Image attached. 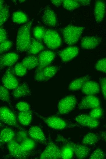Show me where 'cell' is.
<instances>
[{
  "label": "cell",
  "mask_w": 106,
  "mask_h": 159,
  "mask_svg": "<svg viewBox=\"0 0 106 159\" xmlns=\"http://www.w3.org/2000/svg\"><path fill=\"white\" fill-rule=\"evenodd\" d=\"M17 109L20 112H24L30 110V105L27 102L21 101L18 103L16 105Z\"/></svg>",
  "instance_id": "cell-41"
},
{
  "label": "cell",
  "mask_w": 106,
  "mask_h": 159,
  "mask_svg": "<svg viewBox=\"0 0 106 159\" xmlns=\"http://www.w3.org/2000/svg\"><path fill=\"white\" fill-rule=\"evenodd\" d=\"M61 158L64 159H70L72 158L74 152L71 146L65 144L61 150Z\"/></svg>",
  "instance_id": "cell-30"
},
{
  "label": "cell",
  "mask_w": 106,
  "mask_h": 159,
  "mask_svg": "<svg viewBox=\"0 0 106 159\" xmlns=\"http://www.w3.org/2000/svg\"><path fill=\"white\" fill-rule=\"evenodd\" d=\"M2 125V124H1V122H0V128L1 127Z\"/></svg>",
  "instance_id": "cell-49"
},
{
  "label": "cell",
  "mask_w": 106,
  "mask_h": 159,
  "mask_svg": "<svg viewBox=\"0 0 106 159\" xmlns=\"http://www.w3.org/2000/svg\"><path fill=\"white\" fill-rule=\"evenodd\" d=\"M83 93L87 95H94L99 92L100 90L99 84L97 82L88 80L82 88Z\"/></svg>",
  "instance_id": "cell-21"
},
{
  "label": "cell",
  "mask_w": 106,
  "mask_h": 159,
  "mask_svg": "<svg viewBox=\"0 0 106 159\" xmlns=\"http://www.w3.org/2000/svg\"><path fill=\"white\" fill-rule=\"evenodd\" d=\"M55 57V53L49 50H45L40 53L38 57V65L36 71L40 70L48 66Z\"/></svg>",
  "instance_id": "cell-13"
},
{
  "label": "cell",
  "mask_w": 106,
  "mask_h": 159,
  "mask_svg": "<svg viewBox=\"0 0 106 159\" xmlns=\"http://www.w3.org/2000/svg\"><path fill=\"white\" fill-rule=\"evenodd\" d=\"M19 2H24L25 0H19Z\"/></svg>",
  "instance_id": "cell-48"
},
{
  "label": "cell",
  "mask_w": 106,
  "mask_h": 159,
  "mask_svg": "<svg viewBox=\"0 0 106 159\" xmlns=\"http://www.w3.org/2000/svg\"><path fill=\"white\" fill-rule=\"evenodd\" d=\"M9 11L7 4H4L0 12V27L7 20L9 17Z\"/></svg>",
  "instance_id": "cell-33"
},
{
  "label": "cell",
  "mask_w": 106,
  "mask_h": 159,
  "mask_svg": "<svg viewBox=\"0 0 106 159\" xmlns=\"http://www.w3.org/2000/svg\"><path fill=\"white\" fill-rule=\"evenodd\" d=\"M57 140L71 146L73 150L74 153L79 159H82L87 157L90 152V148L84 145L75 144L68 140L61 135H58L57 138Z\"/></svg>",
  "instance_id": "cell-3"
},
{
  "label": "cell",
  "mask_w": 106,
  "mask_h": 159,
  "mask_svg": "<svg viewBox=\"0 0 106 159\" xmlns=\"http://www.w3.org/2000/svg\"><path fill=\"white\" fill-rule=\"evenodd\" d=\"M100 139V137L96 134L90 132L83 137L82 142L84 145H92L96 143Z\"/></svg>",
  "instance_id": "cell-28"
},
{
  "label": "cell",
  "mask_w": 106,
  "mask_h": 159,
  "mask_svg": "<svg viewBox=\"0 0 106 159\" xmlns=\"http://www.w3.org/2000/svg\"><path fill=\"white\" fill-rule=\"evenodd\" d=\"M12 45V42L8 40L0 44V55L9 50Z\"/></svg>",
  "instance_id": "cell-42"
},
{
  "label": "cell",
  "mask_w": 106,
  "mask_h": 159,
  "mask_svg": "<svg viewBox=\"0 0 106 159\" xmlns=\"http://www.w3.org/2000/svg\"><path fill=\"white\" fill-rule=\"evenodd\" d=\"M0 121L12 126L17 127L18 126L15 114L6 107H0Z\"/></svg>",
  "instance_id": "cell-9"
},
{
  "label": "cell",
  "mask_w": 106,
  "mask_h": 159,
  "mask_svg": "<svg viewBox=\"0 0 106 159\" xmlns=\"http://www.w3.org/2000/svg\"><path fill=\"white\" fill-rule=\"evenodd\" d=\"M62 3L63 7L69 11L74 10L79 7L80 5L77 0H62Z\"/></svg>",
  "instance_id": "cell-32"
},
{
  "label": "cell",
  "mask_w": 106,
  "mask_h": 159,
  "mask_svg": "<svg viewBox=\"0 0 106 159\" xmlns=\"http://www.w3.org/2000/svg\"><path fill=\"white\" fill-rule=\"evenodd\" d=\"M15 136V133L11 129L8 128L3 129L0 132V146L11 141Z\"/></svg>",
  "instance_id": "cell-23"
},
{
  "label": "cell",
  "mask_w": 106,
  "mask_h": 159,
  "mask_svg": "<svg viewBox=\"0 0 106 159\" xmlns=\"http://www.w3.org/2000/svg\"><path fill=\"white\" fill-rule=\"evenodd\" d=\"M75 120L79 124L92 128L97 127L100 123L97 119L93 118L89 115H78L75 118Z\"/></svg>",
  "instance_id": "cell-15"
},
{
  "label": "cell",
  "mask_w": 106,
  "mask_h": 159,
  "mask_svg": "<svg viewBox=\"0 0 106 159\" xmlns=\"http://www.w3.org/2000/svg\"><path fill=\"white\" fill-rule=\"evenodd\" d=\"M18 118L20 123L25 126L29 125L32 118V112L31 110L24 112H20L18 114Z\"/></svg>",
  "instance_id": "cell-26"
},
{
  "label": "cell",
  "mask_w": 106,
  "mask_h": 159,
  "mask_svg": "<svg viewBox=\"0 0 106 159\" xmlns=\"http://www.w3.org/2000/svg\"><path fill=\"white\" fill-rule=\"evenodd\" d=\"M42 20L44 24L49 27H55L57 24V17L55 13L48 7H46L44 11Z\"/></svg>",
  "instance_id": "cell-16"
},
{
  "label": "cell",
  "mask_w": 106,
  "mask_h": 159,
  "mask_svg": "<svg viewBox=\"0 0 106 159\" xmlns=\"http://www.w3.org/2000/svg\"><path fill=\"white\" fill-rule=\"evenodd\" d=\"M99 99L94 95H87L83 98L78 105L80 109H93L100 106Z\"/></svg>",
  "instance_id": "cell-14"
},
{
  "label": "cell",
  "mask_w": 106,
  "mask_h": 159,
  "mask_svg": "<svg viewBox=\"0 0 106 159\" xmlns=\"http://www.w3.org/2000/svg\"><path fill=\"white\" fill-rule=\"evenodd\" d=\"M4 4V1L2 0H0V12L2 9Z\"/></svg>",
  "instance_id": "cell-47"
},
{
  "label": "cell",
  "mask_w": 106,
  "mask_h": 159,
  "mask_svg": "<svg viewBox=\"0 0 106 159\" xmlns=\"http://www.w3.org/2000/svg\"><path fill=\"white\" fill-rule=\"evenodd\" d=\"M21 63L27 70L32 69L38 66V57L35 55H30L25 57Z\"/></svg>",
  "instance_id": "cell-24"
},
{
  "label": "cell",
  "mask_w": 106,
  "mask_h": 159,
  "mask_svg": "<svg viewBox=\"0 0 106 159\" xmlns=\"http://www.w3.org/2000/svg\"><path fill=\"white\" fill-rule=\"evenodd\" d=\"M105 157L104 152L101 149L97 148L95 150L90 157L92 159H103Z\"/></svg>",
  "instance_id": "cell-40"
},
{
  "label": "cell",
  "mask_w": 106,
  "mask_h": 159,
  "mask_svg": "<svg viewBox=\"0 0 106 159\" xmlns=\"http://www.w3.org/2000/svg\"><path fill=\"white\" fill-rule=\"evenodd\" d=\"M7 34L5 30L3 28L0 27V44L6 41Z\"/></svg>",
  "instance_id": "cell-44"
},
{
  "label": "cell",
  "mask_w": 106,
  "mask_h": 159,
  "mask_svg": "<svg viewBox=\"0 0 106 159\" xmlns=\"http://www.w3.org/2000/svg\"><path fill=\"white\" fill-rule=\"evenodd\" d=\"M105 2L102 0H97L94 3V14L96 22L99 23L103 20L105 13Z\"/></svg>",
  "instance_id": "cell-18"
},
{
  "label": "cell",
  "mask_w": 106,
  "mask_h": 159,
  "mask_svg": "<svg viewBox=\"0 0 106 159\" xmlns=\"http://www.w3.org/2000/svg\"><path fill=\"white\" fill-rule=\"evenodd\" d=\"M27 69L25 66L20 62L17 63L14 68L15 74L19 76H23L26 73Z\"/></svg>",
  "instance_id": "cell-36"
},
{
  "label": "cell",
  "mask_w": 106,
  "mask_h": 159,
  "mask_svg": "<svg viewBox=\"0 0 106 159\" xmlns=\"http://www.w3.org/2000/svg\"><path fill=\"white\" fill-rule=\"evenodd\" d=\"M106 78H102L100 80L101 88L103 97L105 99L106 97Z\"/></svg>",
  "instance_id": "cell-43"
},
{
  "label": "cell",
  "mask_w": 106,
  "mask_h": 159,
  "mask_svg": "<svg viewBox=\"0 0 106 159\" xmlns=\"http://www.w3.org/2000/svg\"><path fill=\"white\" fill-rule=\"evenodd\" d=\"M28 135L26 132L24 130H21L18 131L15 134V140L20 144L28 138Z\"/></svg>",
  "instance_id": "cell-37"
},
{
  "label": "cell",
  "mask_w": 106,
  "mask_h": 159,
  "mask_svg": "<svg viewBox=\"0 0 106 159\" xmlns=\"http://www.w3.org/2000/svg\"><path fill=\"white\" fill-rule=\"evenodd\" d=\"M19 58L17 54L14 52H9L0 55V71L6 68L14 65Z\"/></svg>",
  "instance_id": "cell-11"
},
{
  "label": "cell",
  "mask_w": 106,
  "mask_h": 159,
  "mask_svg": "<svg viewBox=\"0 0 106 159\" xmlns=\"http://www.w3.org/2000/svg\"><path fill=\"white\" fill-rule=\"evenodd\" d=\"M8 148L10 155L12 157L18 159H25L30 154V152L23 151L20 144L15 139L8 143Z\"/></svg>",
  "instance_id": "cell-8"
},
{
  "label": "cell",
  "mask_w": 106,
  "mask_h": 159,
  "mask_svg": "<svg viewBox=\"0 0 106 159\" xmlns=\"http://www.w3.org/2000/svg\"><path fill=\"white\" fill-rule=\"evenodd\" d=\"M79 52V50L77 47L72 46L67 47L59 51L58 54L62 61L66 62L76 57Z\"/></svg>",
  "instance_id": "cell-17"
},
{
  "label": "cell",
  "mask_w": 106,
  "mask_h": 159,
  "mask_svg": "<svg viewBox=\"0 0 106 159\" xmlns=\"http://www.w3.org/2000/svg\"><path fill=\"white\" fill-rule=\"evenodd\" d=\"M52 4L56 7H59L62 3V0H51Z\"/></svg>",
  "instance_id": "cell-46"
},
{
  "label": "cell",
  "mask_w": 106,
  "mask_h": 159,
  "mask_svg": "<svg viewBox=\"0 0 106 159\" xmlns=\"http://www.w3.org/2000/svg\"><path fill=\"white\" fill-rule=\"evenodd\" d=\"M12 95L14 98L17 99L31 94V92L26 83L24 82L13 90Z\"/></svg>",
  "instance_id": "cell-20"
},
{
  "label": "cell",
  "mask_w": 106,
  "mask_h": 159,
  "mask_svg": "<svg viewBox=\"0 0 106 159\" xmlns=\"http://www.w3.org/2000/svg\"><path fill=\"white\" fill-rule=\"evenodd\" d=\"M44 47L43 45L40 41L31 38L30 46L27 51L30 54L34 55L43 50Z\"/></svg>",
  "instance_id": "cell-27"
},
{
  "label": "cell",
  "mask_w": 106,
  "mask_h": 159,
  "mask_svg": "<svg viewBox=\"0 0 106 159\" xmlns=\"http://www.w3.org/2000/svg\"><path fill=\"white\" fill-rule=\"evenodd\" d=\"M61 158V150L53 142L50 141L41 154L40 159H58Z\"/></svg>",
  "instance_id": "cell-6"
},
{
  "label": "cell",
  "mask_w": 106,
  "mask_h": 159,
  "mask_svg": "<svg viewBox=\"0 0 106 159\" xmlns=\"http://www.w3.org/2000/svg\"><path fill=\"white\" fill-rule=\"evenodd\" d=\"M90 76H86L76 79L72 81L69 85V89L70 91H76L82 88L85 83L89 80Z\"/></svg>",
  "instance_id": "cell-25"
},
{
  "label": "cell",
  "mask_w": 106,
  "mask_h": 159,
  "mask_svg": "<svg viewBox=\"0 0 106 159\" xmlns=\"http://www.w3.org/2000/svg\"><path fill=\"white\" fill-rule=\"evenodd\" d=\"M0 100L9 103L10 97L8 89L3 85L0 84Z\"/></svg>",
  "instance_id": "cell-34"
},
{
  "label": "cell",
  "mask_w": 106,
  "mask_h": 159,
  "mask_svg": "<svg viewBox=\"0 0 106 159\" xmlns=\"http://www.w3.org/2000/svg\"><path fill=\"white\" fill-rule=\"evenodd\" d=\"M40 116L48 127L52 129L60 130L67 127L65 121L59 117L54 116L47 117Z\"/></svg>",
  "instance_id": "cell-10"
},
{
  "label": "cell",
  "mask_w": 106,
  "mask_h": 159,
  "mask_svg": "<svg viewBox=\"0 0 106 159\" xmlns=\"http://www.w3.org/2000/svg\"><path fill=\"white\" fill-rule=\"evenodd\" d=\"M3 85L9 90H13L19 85L18 81L10 68L5 72L1 80Z\"/></svg>",
  "instance_id": "cell-12"
},
{
  "label": "cell",
  "mask_w": 106,
  "mask_h": 159,
  "mask_svg": "<svg viewBox=\"0 0 106 159\" xmlns=\"http://www.w3.org/2000/svg\"><path fill=\"white\" fill-rule=\"evenodd\" d=\"M101 39L95 36H85L81 40V46L84 49L91 50L97 47L101 42Z\"/></svg>",
  "instance_id": "cell-19"
},
{
  "label": "cell",
  "mask_w": 106,
  "mask_h": 159,
  "mask_svg": "<svg viewBox=\"0 0 106 159\" xmlns=\"http://www.w3.org/2000/svg\"><path fill=\"white\" fill-rule=\"evenodd\" d=\"M102 109L100 106L93 109L89 115L94 118L97 119L101 118L103 115Z\"/></svg>",
  "instance_id": "cell-38"
},
{
  "label": "cell",
  "mask_w": 106,
  "mask_h": 159,
  "mask_svg": "<svg viewBox=\"0 0 106 159\" xmlns=\"http://www.w3.org/2000/svg\"><path fill=\"white\" fill-rule=\"evenodd\" d=\"M95 68L98 71L105 73L106 72V58H103L98 60L96 64Z\"/></svg>",
  "instance_id": "cell-39"
},
{
  "label": "cell",
  "mask_w": 106,
  "mask_h": 159,
  "mask_svg": "<svg viewBox=\"0 0 106 159\" xmlns=\"http://www.w3.org/2000/svg\"><path fill=\"white\" fill-rule=\"evenodd\" d=\"M58 67L56 66H47L35 72V79L40 82L48 81L52 78L56 74Z\"/></svg>",
  "instance_id": "cell-7"
},
{
  "label": "cell",
  "mask_w": 106,
  "mask_h": 159,
  "mask_svg": "<svg viewBox=\"0 0 106 159\" xmlns=\"http://www.w3.org/2000/svg\"><path fill=\"white\" fill-rule=\"evenodd\" d=\"M20 144L22 150L26 152H30L34 148L35 145L34 140L28 138Z\"/></svg>",
  "instance_id": "cell-31"
},
{
  "label": "cell",
  "mask_w": 106,
  "mask_h": 159,
  "mask_svg": "<svg viewBox=\"0 0 106 159\" xmlns=\"http://www.w3.org/2000/svg\"><path fill=\"white\" fill-rule=\"evenodd\" d=\"M76 104V99L74 96L69 95L63 98L58 104V113L61 115L69 113L75 108Z\"/></svg>",
  "instance_id": "cell-5"
},
{
  "label": "cell",
  "mask_w": 106,
  "mask_h": 159,
  "mask_svg": "<svg viewBox=\"0 0 106 159\" xmlns=\"http://www.w3.org/2000/svg\"><path fill=\"white\" fill-rule=\"evenodd\" d=\"M80 3V5H81L83 6H89L90 4V0H77Z\"/></svg>",
  "instance_id": "cell-45"
},
{
  "label": "cell",
  "mask_w": 106,
  "mask_h": 159,
  "mask_svg": "<svg viewBox=\"0 0 106 159\" xmlns=\"http://www.w3.org/2000/svg\"><path fill=\"white\" fill-rule=\"evenodd\" d=\"M43 39L47 46L52 49L57 48L61 43V39L59 35L52 29L45 30Z\"/></svg>",
  "instance_id": "cell-4"
},
{
  "label": "cell",
  "mask_w": 106,
  "mask_h": 159,
  "mask_svg": "<svg viewBox=\"0 0 106 159\" xmlns=\"http://www.w3.org/2000/svg\"><path fill=\"white\" fill-rule=\"evenodd\" d=\"M84 30L82 27L68 25L62 30V33L64 41L69 45H72L76 43Z\"/></svg>",
  "instance_id": "cell-2"
},
{
  "label": "cell",
  "mask_w": 106,
  "mask_h": 159,
  "mask_svg": "<svg viewBox=\"0 0 106 159\" xmlns=\"http://www.w3.org/2000/svg\"><path fill=\"white\" fill-rule=\"evenodd\" d=\"M45 30L44 28L40 26L35 27L33 30L34 35L37 40L40 41L43 39Z\"/></svg>",
  "instance_id": "cell-35"
},
{
  "label": "cell",
  "mask_w": 106,
  "mask_h": 159,
  "mask_svg": "<svg viewBox=\"0 0 106 159\" xmlns=\"http://www.w3.org/2000/svg\"><path fill=\"white\" fill-rule=\"evenodd\" d=\"M12 19L14 22L18 24L25 23L28 20L27 16L21 11H17L13 13Z\"/></svg>",
  "instance_id": "cell-29"
},
{
  "label": "cell",
  "mask_w": 106,
  "mask_h": 159,
  "mask_svg": "<svg viewBox=\"0 0 106 159\" xmlns=\"http://www.w3.org/2000/svg\"><path fill=\"white\" fill-rule=\"evenodd\" d=\"M28 134L34 140L41 142L46 141V139L43 131L38 126H34L30 128L29 130Z\"/></svg>",
  "instance_id": "cell-22"
},
{
  "label": "cell",
  "mask_w": 106,
  "mask_h": 159,
  "mask_svg": "<svg viewBox=\"0 0 106 159\" xmlns=\"http://www.w3.org/2000/svg\"><path fill=\"white\" fill-rule=\"evenodd\" d=\"M31 20L20 27L18 29L16 41V49L19 52L28 51L31 43Z\"/></svg>",
  "instance_id": "cell-1"
}]
</instances>
